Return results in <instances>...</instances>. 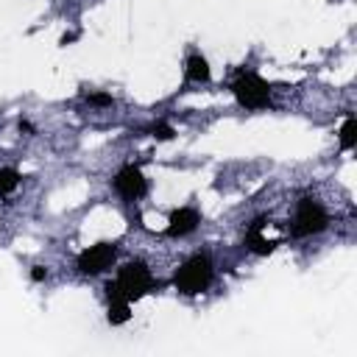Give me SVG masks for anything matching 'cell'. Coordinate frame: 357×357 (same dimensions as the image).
<instances>
[{"instance_id":"cell-12","label":"cell","mask_w":357,"mask_h":357,"mask_svg":"<svg viewBox=\"0 0 357 357\" xmlns=\"http://www.w3.org/2000/svg\"><path fill=\"white\" fill-rule=\"evenodd\" d=\"M20 181H22L20 170H14V167H0V195L14 192V190L20 187Z\"/></svg>"},{"instance_id":"cell-10","label":"cell","mask_w":357,"mask_h":357,"mask_svg":"<svg viewBox=\"0 0 357 357\" xmlns=\"http://www.w3.org/2000/svg\"><path fill=\"white\" fill-rule=\"evenodd\" d=\"M131 301H126V298H120V301H109V312H106V321L112 324V326H123L128 318H131Z\"/></svg>"},{"instance_id":"cell-8","label":"cell","mask_w":357,"mask_h":357,"mask_svg":"<svg viewBox=\"0 0 357 357\" xmlns=\"http://www.w3.org/2000/svg\"><path fill=\"white\" fill-rule=\"evenodd\" d=\"M265 223H268L265 218H257V220L251 223V229L245 231V248H248L251 254H257V257H268V254L276 251V240H268V237L262 234V226H265Z\"/></svg>"},{"instance_id":"cell-1","label":"cell","mask_w":357,"mask_h":357,"mask_svg":"<svg viewBox=\"0 0 357 357\" xmlns=\"http://www.w3.org/2000/svg\"><path fill=\"white\" fill-rule=\"evenodd\" d=\"M212 276H215L212 259H209L206 254H192V257H187V259L176 268V273H173V287H176L181 296H198V293L209 290Z\"/></svg>"},{"instance_id":"cell-2","label":"cell","mask_w":357,"mask_h":357,"mask_svg":"<svg viewBox=\"0 0 357 357\" xmlns=\"http://www.w3.org/2000/svg\"><path fill=\"white\" fill-rule=\"evenodd\" d=\"M231 95L243 109H265L271 106V84L257 73H240L231 84Z\"/></svg>"},{"instance_id":"cell-5","label":"cell","mask_w":357,"mask_h":357,"mask_svg":"<svg viewBox=\"0 0 357 357\" xmlns=\"http://www.w3.org/2000/svg\"><path fill=\"white\" fill-rule=\"evenodd\" d=\"M114 259H117V245L100 240V243H95V245H89V248H84V251L78 254V271H81L84 276H98V273H103Z\"/></svg>"},{"instance_id":"cell-11","label":"cell","mask_w":357,"mask_h":357,"mask_svg":"<svg viewBox=\"0 0 357 357\" xmlns=\"http://www.w3.org/2000/svg\"><path fill=\"white\" fill-rule=\"evenodd\" d=\"M340 137V148L343 151H351L354 145H357V120H354V114H349L346 120H343V126H340V131H337Z\"/></svg>"},{"instance_id":"cell-9","label":"cell","mask_w":357,"mask_h":357,"mask_svg":"<svg viewBox=\"0 0 357 357\" xmlns=\"http://www.w3.org/2000/svg\"><path fill=\"white\" fill-rule=\"evenodd\" d=\"M184 78L192 81V84H206V81L212 78V70H209L206 56H201V53H190L187 61H184Z\"/></svg>"},{"instance_id":"cell-15","label":"cell","mask_w":357,"mask_h":357,"mask_svg":"<svg viewBox=\"0 0 357 357\" xmlns=\"http://www.w3.org/2000/svg\"><path fill=\"white\" fill-rule=\"evenodd\" d=\"M47 279V268L45 265H33L31 268V282H45Z\"/></svg>"},{"instance_id":"cell-7","label":"cell","mask_w":357,"mask_h":357,"mask_svg":"<svg viewBox=\"0 0 357 357\" xmlns=\"http://www.w3.org/2000/svg\"><path fill=\"white\" fill-rule=\"evenodd\" d=\"M198 223H201V212L195 206H178V209H173L167 215L165 234L167 237H187V234H192L198 229Z\"/></svg>"},{"instance_id":"cell-3","label":"cell","mask_w":357,"mask_h":357,"mask_svg":"<svg viewBox=\"0 0 357 357\" xmlns=\"http://www.w3.org/2000/svg\"><path fill=\"white\" fill-rule=\"evenodd\" d=\"M117 284L126 296V301H139L145 298L151 290H153V276H151V268L139 259H131L126 265H120L117 271Z\"/></svg>"},{"instance_id":"cell-16","label":"cell","mask_w":357,"mask_h":357,"mask_svg":"<svg viewBox=\"0 0 357 357\" xmlns=\"http://www.w3.org/2000/svg\"><path fill=\"white\" fill-rule=\"evenodd\" d=\"M75 39H78V33H75V31H70V33H64V36L59 39V45H70V42H75Z\"/></svg>"},{"instance_id":"cell-14","label":"cell","mask_w":357,"mask_h":357,"mask_svg":"<svg viewBox=\"0 0 357 357\" xmlns=\"http://www.w3.org/2000/svg\"><path fill=\"white\" fill-rule=\"evenodd\" d=\"M86 103H92V106H112L114 98H112L109 92H89V95H86Z\"/></svg>"},{"instance_id":"cell-4","label":"cell","mask_w":357,"mask_h":357,"mask_svg":"<svg viewBox=\"0 0 357 357\" xmlns=\"http://www.w3.org/2000/svg\"><path fill=\"white\" fill-rule=\"evenodd\" d=\"M329 226V212L315 198H301L293 215V237H312Z\"/></svg>"},{"instance_id":"cell-6","label":"cell","mask_w":357,"mask_h":357,"mask_svg":"<svg viewBox=\"0 0 357 357\" xmlns=\"http://www.w3.org/2000/svg\"><path fill=\"white\" fill-rule=\"evenodd\" d=\"M112 184H114V190H117L123 198H128V201H137V198H142V195L148 192V178H145V173H142L139 165H123V167L114 173Z\"/></svg>"},{"instance_id":"cell-13","label":"cell","mask_w":357,"mask_h":357,"mask_svg":"<svg viewBox=\"0 0 357 357\" xmlns=\"http://www.w3.org/2000/svg\"><path fill=\"white\" fill-rule=\"evenodd\" d=\"M148 131H151V137H153V139H159V142H170V139L176 137L173 126H170V123H162V120H159V123H153Z\"/></svg>"},{"instance_id":"cell-17","label":"cell","mask_w":357,"mask_h":357,"mask_svg":"<svg viewBox=\"0 0 357 357\" xmlns=\"http://www.w3.org/2000/svg\"><path fill=\"white\" fill-rule=\"evenodd\" d=\"M20 131H25V134H33V126H31L28 120H20Z\"/></svg>"}]
</instances>
